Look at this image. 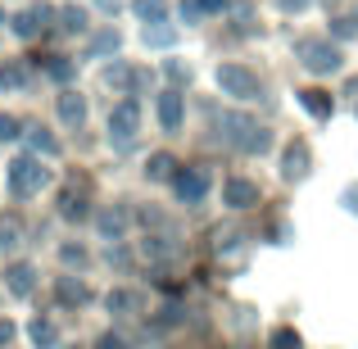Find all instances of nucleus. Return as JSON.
<instances>
[{
	"label": "nucleus",
	"mask_w": 358,
	"mask_h": 349,
	"mask_svg": "<svg viewBox=\"0 0 358 349\" xmlns=\"http://www.w3.org/2000/svg\"><path fill=\"white\" fill-rule=\"evenodd\" d=\"M218 87L227 91V96H236V100H254V96H259V78H254L245 64H222V69H218Z\"/></svg>",
	"instance_id": "1"
},
{
	"label": "nucleus",
	"mask_w": 358,
	"mask_h": 349,
	"mask_svg": "<svg viewBox=\"0 0 358 349\" xmlns=\"http://www.w3.org/2000/svg\"><path fill=\"white\" fill-rule=\"evenodd\" d=\"M45 186V168L36 164V159H14V164H9V191L14 195H32V191H41Z\"/></svg>",
	"instance_id": "2"
},
{
	"label": "nucleus",
	"mask_w": 358,
	"mask_h": 349,
	"mask_svg": "<svg viewBox=\"0 0 358 349\" xmlns=\"http://www.w3.org/2000/svg\"><path fill=\"white\" fill-rule=\"evenodd\" d=\"M299 59L308 73H336L341 69V50L331 41H299Z\"/></svg>",
	"instance_id": "3"
},
{
	"label": "nucleus",
	"mask_w": 358,
	"mask_h": 349,
	"mask_svg": "<svg viewBox=\"0 0 358 349\" xmlns=\"http://www.w3.org/2000/svg\"><path fill=\"white\" fill-rule=\"evenodd\" d=\"M173 191L182 204H200L204 195H209V173L204 168H182V173L173 177Z\"/></svg>",
	"instance_id": "4"
},
{
	"label": "nucleus",
	"mask_w": 358,
	"mask_h": 349,
	"mask_svg": "<svg viewBox=\"0 0 358 349\" xmlns=\"http://www.w3.org/2000/svg\"><path fill=\"white\" fill-rule=\"evenodd\" d=\"M136 127H141L136 100H122V105H114V114H109V131H114L118 141H131V136H136Z\"/></svg>",
	"instance_id": "5"
},
{
	"label": "nucleus",
	"mask_w": 358,
	"mask_h": 349,
	"mask_svg": "<svg viewBox=\"0 0 358 349\" xmlns=\"http://www.w3.org/2000/svg\"><path fill=\"white\" fill-rule=\"evenodd\" d=\"M308 164H313V159H308V145L304 141H290L286 155H281V177H286V182H299V177H308Z\"/></svg>",
	"instance_id": "6"
},
{
	"label": "nucleus",
	"mask_w": 358,
	"mask_h": 349,
	"mask_svg": "<svg viewBox=\"0 0 358 349\" xmlns=\"http://www.w3.org/2000/svg\"><path fill=\"white\" fill-rule=\"evenodd\" d=\"M222 200H227L231 209H250V204H259V186L245 182V177H231V182L222 186Z\"/></svg>",
	"instance_id": "7"
},
{
	"label": "nucleus",
	"mask_w": 358,
	"mask_h": 349,
	"mask_svg": "<svg viewBox=\"0 0 358 349\" xmlns=\"http://www.w3.org/2000/svg\"><path fill=\"white\" fill-rule=\"evenodd\" d=\"M45 18H50V9H45V5H32V9H23V14L14 18V32L23 36V41H32V36L45 27Z\"/></svg>",
	"instance_id": "8"
},
{
	"label": "nucleus",
	"mask_w": 358,
	"mask_h": 349,
	"mask_svg": "<svg viewBox=\"0 0 358 349\" xmlns=\"http://www.w3.org/2000/svg\"><path fill=\"white\" fill-rule=\"evenodd\" d=\"M5 286H9V295H32L36 268H32V263H14V268L5 272Z\"/></svg>",
	"instance_id": "9"
},
{
	"label": "nucleus",
	"mask_w": 358,
	"mask_h": 349,
	"mask_svg": "<svg viewBox=\"0 0 358 349\" xmlns=\"http://www.w3.org/2000/svg\"><path fill=\"white\" fill-rule=\"evenodd\" d=\"M159 122H164L168 131L182 127V96H177V91H164V96H159Z\"/></svg>",
	"instance_id": "10"
},
{
	"label": "nucleus",
	"mask_w": 358,
	"mask_h": 349,
	"mask_svg": "<svg viewBox=\"0 0 358 349\" xmlns=\"http://www.w3.org/2000/svg\"><path fill=\"white\" fill-rule=\"evenodd\" d=\"M59 118L69 122V127H82V118H87V100H82L78 91H64V96H59Z\"/></svg>",
	"instance_id": "11"
},
{
	"label": "nucleus",
	"mask_w": 358,
	"mask_h": 349,
	"mask_svg": "<svg viewBox=\"0 0 358 349\" xmlns=\"http://www.w3.org/2000/svg\"><path fill=\"white\" fill-rule=\"evenodd\" d=\"M55 295H59V304H87L91 299V290H87V281H73V277H59V286H55Z\"/></svg>",
	"instance_id": "12"
},
{
	"label": "nucleus",
	"mask_w": 358,
	"mask_h": 349,
	"mask_svg": "<svg viewBox=\"0 0 358 349\" xmlns=\"http://www.w3.org/2000/svg\"><path fill=\"white\" fill-rule=\"evenodd\" d=\"M299 105L313 118H331V96H327V91H299Z\"/></svg>",
	"instance_id": "13"
},
{
	"label": "nucleus",
	"mask_w": 358,
	"mask_h": 349,
	"mask_svg": "<svg viewBox=\"0 0 358 349\" xmlns=\"http://www.w3.org/2000/svg\"><path fill=\"white\" fill-rule=\"evenodd\" d=\"M122 227H127V213H122V209H105V213H100V232H105L109 241H118Z\"/></svg>",
	"instance_id": "14"
},
{
	"label": "nucleus",
	"mask_w": 358,
	"mask_h": 349,
	"mask_svg": "<svg viewBox=\"0 0 358 349\" xmlns=\"http://www.w3.org/2000/svg\"><path fill=\"white\" fill-rule=\"evenodd\" d=\"M55 341H59V332H55V322H45V318H36V322H32V345H36V349H55Z\"/></svg>",
	"instance_id": "15"
},
{
	"label": "nucleus",
	"mask_w": 358,
	"mask_h": 349,
	"mask_svg": "<svg viewBox=\"0 0 358 349\" xmlns=\"http://www.w3.org/2000/svg\"><path fill=\"white\" fill-rule=\"evenodd\" d=\"M136 18H145V23H164V14H168V5L164 0H136Z\"/></svg>",
	"instance_id": "16"
},
{
	"label": "nucleus",
	"mask_w": 358,
	"mask_h": 349,
	"mask_svg": "<svg viewBox=\"0 0 358 349\" xmlns=\"http://www.w3.org/2000/svg\"><path fill=\"white\" fill-rule=\"evenodd\" d=\"M268 145H272V136H268L263 127H250V131H245V141H241V150H245V155H263Z\"/></svg>",
	"instance_id": "17"
},
{
	"label": "nucleus",
	"mask_w": 358,
	"mask_h": 349,
	"mask_svg": "<svg viewBox=\"0 0 358 349\" xmlns=\"http://www.w3.org/2000/svg\"><path fill=\"white\" fill-rule=\"evenodd\" d=\"M59 18H64V32H82L87 27V9H78V5H69Z\"/></svg>",
	"instance_id": "18"
},
{
	"label": "nucleus",
	"mask_w": 358,
	"mask_h": 349,
	"mask_svg": "<svg viewBox=\"0 0 358 349\" xmlns=\"http://www.w3.org/2000/svg\"><path fill=\"white\" fill-rule=\"evenodd\" d=\"M145 173H150V177H173V155H150Z\"/></svg>",
	"instance_id": "19"
},
{
	"label": "nucleus",
	"mask_w": 358,
	"mask_h": 349,
	"mask_svg": "<svg viewBox=\"0 0 358 349\" xmlns=\"http://www.w3.org/2000/svg\"><path fill=\"white\" fill-rule=\"evenodd\" d=\"M27 73L18 69V64H0V87H23Z\"/></svg>",
	"instance_id": "20"
},
{
	"label": "nucleus",
	"mask_w": 358,
	"mask_h": 349,
	"mask_svg": "<svg viewBox=\"0 0 358 349\" xmlns=\"http://www.w3.org/2000/svg\"><path fill=\"white\" fill-rule=\"evenodd\" d=\"M32 150H36V155H55V150H59V141H55L50 131L36 127V131H32Z\"/></svg>",
	"instance_id": "21"
},
{
	"label": "nucleus",
	"mask_w": 358,
	"mask_h": 349,
	"mask_svg": "<svg viewBox=\"0 0 358 349\" xmlns=\"http://www.w3.org/2000/svg\"><path fill=\"white\" fill-rule=\"evenodd\" d=\"M45 73H50V78H55V82H69V78H73V64H69V59H64V55H55V59H50V64H45Z\"/></svg>",
	"instance_id": "22"
},
{
	"label": "nucleus",
	"mask_w": 358,
	"mask_h": 349,
	"mask_svg": "<svg viewBox=\"0 0 358 349\" xmlns=\"http://www.w3.org/2000/svg\"><path fill=\"white\" fill-rule=\"evenodd\" d=\"M114 50H118V32H100L91 41V55H114Z\"/></svg>",
	"instance_id": "23"
},
{
	"label": "nucleus",
	"mask_w": 358,
	"mask_h": 349,
	"mask_svg": "<svg viewBox=\"0 0 358 349\" xmlns=\"http://www.w3.org/2000/svg\"><path fill=\"white\" fill-rule=\"evenodd\" d=\"M268 345H272V349H299V336L290 332V327H281V332H272Z\"/></svg>",
	"instance_id": "24"
},
{
	"label": "nucleus",
	"mask_w": 358,
	"mask_h": 349,
	"mask_svg": "<svg viewBox=\"0 0 358 349\" xmlns=\"http://www.w3.org/2000/svg\"><path fill=\"white\" fill-rule=\"evenodd\" d=\"M145 45H173V27H145Z\"/></svg>",
	"instance_id": "25"
},
{
	"label": "nucleus",
	"mask_w": 358,
	"mask_h": 349,
	"mask_svg": "<svg viewBox=\"0 0 358 349\" xmlns=\"http://www.w3.org/2000/svg\"><path fill=\"white\" fill-rule=\"evenodd\" d=\"M131 304H136V299H131L127 290H114V295H109V313H131Z\"/></svg>",
	"instance_id": "26"
},
{
	"label": "nucleus",
	"mask_w": 358,
	"mask_h": 349,
	"mask_svg": "<svg viewBox=\"0 0 358 349\" xmlns=\"http://www.w3.org/2000/svg\"><path fill=\"white\" fill-rule=\"evenodd\" d=\"M64 218H87V200H78V195H64Z\"/></svg>",
	"instance_id": "27"
},
{
	"label": "nucleus",
	"mask_w": 358,
	"mask_h": 349,
	"mask_svg": "<svg viewBox=\"0 0 358 349\" xmlns=\"http://www.w3.org/2000/svg\"><path fill=\"white\" fill-rule=\"evenodd\" d=\"M18 136V118L14 114H0V141H14Z\"/></svg>",
	"instance_id": "28"
},
{
	"label": "nucleus",
	"mask_w": 358,
	"mask_h": 349,
	"mask_svg": "<svg viewBox=\"0 0 358 349\" xmlns=\"http://www.w3.org/2000/svg\"><path fill=\"white\" fill-rule=\"evenodd\" d=\"M331 32H336V36H354V32H358V18H336Z\"/></svg>",
	"instance_id": "29"
},
{
	"label": "nucleus",
	"mask_w": 358,
	"mask_h": 349,
	"mask_svg": "<svg viewBox=\"0 0 358 349\" xmlns=\"http://www.w3.org/2000/svg\"><path fill=\"white\" fill-rule=\"evenodd\" d=\"M195 5H200V14H222L227 0H195Z\"/></svg>",
	"instance_id": "30"
},
{
	"label": "nucleus",
	"mask_w": 358,
	"mask_h": 349,
	"mask_svg": "<svg viewBox=\"0 0 358 349\" xmlns=\"http://www.w3.org/2000/svg\"><path fill=\"white\" fill-rule=\"evenodd\" d=\"M64 263H87V254H82V245H64Z\"/></svg>",
	"instance_id": "31"
},
{
	"label": "nucleus",
	"mask_w": 358,
	"mask_h": 349,
	"mask_svg": "<svg viewBox=\"0 0 358 349\" xmlns=\"http://www.w3.org/2000/svg\"><path fill=\"white\" fill-rule=\"evenodd\" d=\"M182 18H191V23H195V18H204V14H200V5H195V0H182Z\"/></svg>",
	"instance_id": "32"
},
{
	"label": "nucleus",
	"mask_w": 358,
	"mask_h": 349,
	"mask_svg": "<svg viewBox=\"0 0 358 349\" xmlns=\"http://www.w3.org/2000/svg\"><path fill=\"white\" fill-rule=\"evenodd\" d=\"M100 349H127V341L122 336H100Z\"/></svg>",
	"instance_id": "33"
},
{
	"label": "nucleus",
	"mask_w": 358,
	"mask_h": 349,
	"mask_svg": "<svg viewBox=\"0 0 358 349\" xmlns=\"http://www.w3.org/2000/svg\"><path fill=\"white\" fill-rule=\"evenodd\" d=\"M0 241H5V245H9V250H14V245H18V227H14V222H9V227H5V232H0Z\"/></svg>",
	"instance_id": "34"
},
{
	"label": "nucleus",
	"mask_w": 358,
	"mask_h": 349,
	"mask_svg": "<svg viewBox=\"0 0 358 349\" xmlns=\"http://www.w3.org/2000/svg\"><path fill=\"white\" fill-rule=\"evenodd\" d=\"M345 209L358 213V186H350V191H345Z\"/></svg>",
	"instance_id": "35"
},
{
	"label": "nucleus",
	"mask_w": 358,
	"mask_h": 349,
	"mask_svg": "<svg viewBox=\"0 0 358 349\" xmlns=\"http://www.w3.org/2000/svg\"><path fill=\"white\" fill-rule=\"evenodd\" d=\"M9 341H14V327H9V322H0V345H9Z\"/></svg>",
	"instance_id": "36"
},
{
	"label": "nucleus",
	"mask_w": 358,
	"mask_h": 349,
	"mask_svg": "<svg viewBox=\"0 0 358 349\" xmlns=\"http://www.w3.org/2000/svg\"><path fill=\"white\" fill-rule=\"evenodd\" d=\"M277 5H281V9H304L308 0H277Z\"/></svg>",
	"instance_id": "37"
},
{
	"label": "nucleus",
	"mask_w": 358,
	"mask_h": 349,
	"mask_svg": "<svg viewBox=\"0 0 358 349\" xmlns=\"http://www.w3.org/2000/svg\"><path fill=\"white\" fill-rule=\"evenodd\" d=\"M0 18H5V9H0Z\"/></svg>",
	"instance_id": "38"
}]
</instances>
